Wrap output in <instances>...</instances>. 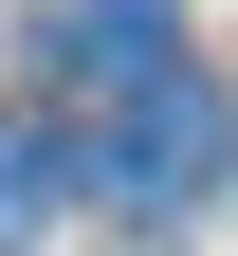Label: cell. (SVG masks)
I'll return each instance as SVG.
<instances>
[{
    "label": "cell",
    "mask_w": 238,
    "mask_h": 256,
    "mask_svg": "<svg viewBox=\"0 0 238 256\" xmlns=\"http://www.w3.org/2000/svg\"><path fill=\"white\" fill-rule=\"evenodd\" d=\"M92 183L147 202V220H183L201 183H220V92H201V74H147L128 110H92Z\"/></svg>",
    "instance_id": "obj_1"
},
{
    "label": "cell",
    "mask_w": 238,
    "mask_h": 256,
    "mask_svg": "<svg viewBox=\"0 0 238 256\" xmlns=\"http://www.w3.org/2000/svg\"><path fill=\"white\" fill-rule=\"evenodd\" d=\"M147 74H183V0H74V18H55V92L128 110Z\"/></svg>",
    "instance_id": "obj_2"
},
{
    "label": "cell",
    "mask_w": 238,
    "mask_h": 256,
    "mask_svg": "<svg viewBox=\"0 0 238 256\" xmlns=\"http://www.w3.org/2000/svg\"><path fill=\"white\" fill-rule=\"evenodd\" d=\"M74 165H92V128H0V256L74 202Z\"/></svg>",
    "instance_id": "obj_3"
}]
</instances>
